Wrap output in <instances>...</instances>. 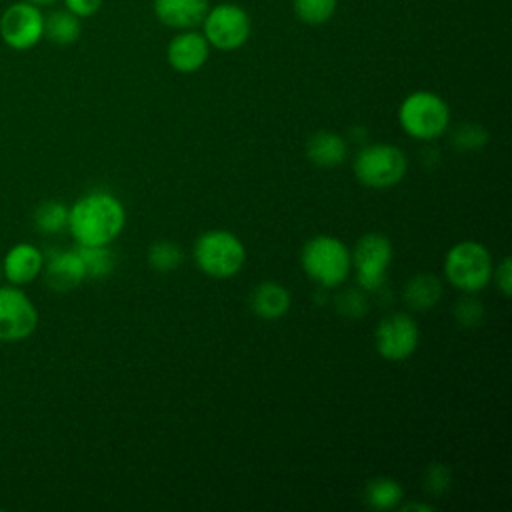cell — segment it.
<instances>
[{"label":"cell","mask_w":512,"mask_h":512,"mask_svg":"<svg viewBox=\"0 0 512 512\" xmlns=\"http://www.w3.org/2000/svg\"><path fill=\"white\" fill-rule=\"evenodd\" d=\"M126 224L122 202L108 192H90L68 208V230L78 246H110Z\"/></svg>","instance_id":"6da1fadb"},{"label":"cell","mask_w":512,"mask_h":512,"mask_svg":"<svg viewBox=\"0 0 512 512\" xmlns=\"http://www.w3.org/2000/svg\"><path fill=\"white\" fill-rule=\"evenodd\" d=\"M300 264L306 276L318 286L336 288L350 276L352 254L336 236L320 234L304 244Z\"/></svg>","instance_id":"7a4b0ae2"},{"label":"cell","mask_w":512,"mask_h":512,"mask_svg":"<svg viewBox=\"0 0 512 512\" xmlns=\"http://www.w3.org/2000/svg\"><path fill=\"white\" fill-rule=\"evenodd\" d=\"M492 272L494 262L490 252L474 240L454 244L444 258V274L448 282L466 294L486 288L492 280Z\"/></svg>","instance_id":"3957f363"},{"label":"cell","mask_w":512,"mask_h":512,"mask_svg":"<svg viewBox=\"0 0 512 512\" xmlns=\"http://www.w3.org/2000/svg\"><path fill=\"white\" fill-rule=\"evenodd\" d=\"M404 132L416 140H434L448 130L450 108L434 92L418 90L404 98L398 110Z\"/></svg>","instance_id":"277c9868"},{"label":"cell","mask_w":512,"mask_h":512,"mask_svg":"<svg viewBox=\"0 0 512 512\" xmlns=\"http://www.w3.org/2000/svg\"><path fill=\"white\" fill-rule=\"evenodd\" d=\"M194 260L206 276L232 278L244 266L246 248L228 230H208L194 244Z\"/></svg>","instance_id":"5b68a950"},{"label":"cell","mask_w":512,"mask_h":512,"mask_svg":"<svg viewBox=\"0 0 512 512\" xmlns=\"http://www.w3.org/2000/svg\"><path fill=\"white\" fill-rule=\"evenodd\" d=\"M408 168L406 154L392 144H370L364 146L354 160L356 178L374 190L396 186Z\"/></svg>","instance_id":"8992f818"},{"label":"cell","mask_w":512,"mask_h":512,"mask_svg":"<svg viewBox=\"0 0 512 512\" xmlns=\"http://www.w3.org/2000/svg\"><path fill=\"white\" fill-rule=\"evenodd\" d=\"M352 254V266L356 270V280L364 290H378L386 282V272L392 260V246L384 234L370 232L364 234Z\"/></svg>","instance_id":"52a82bcc"},{"label":"cell","mask_w":512,"mask_h":512,"mask_svg":"<svg viewBox=\"0 0 512 512\" xmlns=\"http://www.w3.org/2000/svg\"><path fill=\"white\" fill-rule=\"evenodd\" d=\"M38 326V310L18 286H0V342H20Z\"/></svg>","instance_id":"ba28073f"},{"label":"cell","mask_w":512,"mask_h":512,"mask_svg":"<svg viewBox=\"0 0 512 512\" xmlns=\"http://www.w3.org/2000/svg\"><path fill=\"white\" fill-rule=\"evenodd\" d=\"M204 38L218 50H236L250 36V16L236 4H220L208 10L204 22Z\"/></svg>","instance_id":"9c48e42d"},{"label":"cell","mask_w":512,"mask_h":512,"mask_svg":"<svg viewBox=\"0 0 512 512\" xmlns=\"http://www.w3.org/2000/svg\"><path fill=\"white\" fill-rule=\"evenodd\" d=\"M420 340L418 324L410 314L394 312L382 318L374 332V344L382 358L400 362L414 354Z\"/></svg>","instance_id":"30bf717a"},{"label":"cell","mask_w":512,"mask_h":512,"mask_svg":"<svg viewBox=\"0 0 512 512\" xmlns=\"http://www.w3.org/2000/svg\"><path fill=\"white\" fill-rule=\"evenodd\" d=\"M0 36L14 50H28L44 36V14L40 6L16 2L4 10L0 18Z\"/></svg>","instance_id":"8fae6325"},{"label":"cell","mask_w":512,"mask_h":512,"mask_svg":"<svg viewBox=\"0 0 512 512\" xmlns=\"http://www.w3.org/2000/svg\"><path fill=\"white\" fill-rule=\"evenodd\" d=\"M210 54V44L204 34L194 30H182L168 44V64L182 74H192L200 70Z\"/></svg>","instance_id":"7c38bea8"},{"label":"cell","mask_w":512,"mask_h":512,"mask_svg":"<svg viewBox=\"0 0 512 512\" xmlns=\"http://www.w3.org/2000/svg\"><path fill=\"white\" fill-rule=\"evenodd\" d=\"M4 278L14 286H24L36 280L44 268V254L34 244H14L0 262Z\"/></svg>","instance_id":"4fadbf2b"},{"label":"cell","mask_w":512,"mask_h":512,"mask_svg":"<svg viewBox=\"0 0 512 512\" xmlns=\"http://www.w3.org/2000/svg\"><path fill=\"white\" fill-rule=\"evenodd\" d=\"M210 10L208 0H154L156 18L176 30H194Z\"/></svg>","instance_id":"5bb4252c"},{"label":"cell","mask_w":512,"mask_h":512,"mask_svg":"<svg viewBox=\"0 0 512 512\" xmlns=\"http://www.w3.org/2000/svg\"><path fill=\"white\" fill-rule=\"evenodd\" d=\"M44 278L46 284L56 292H68L76 288L84 278V264L76 250L54 252L48 262H44Z\"/></svg>","instance_id":"9a60e30c"},{"label":"cell","mask_w":512,"mask_h":512,"mask_svg":"<svg viewBox=\"0 0 512 512\" xmlns=\"http://www.w3.org/2000/svg\"><path fill=\"white\" fill-rule=\"evenodd\" d=\"M250 308L264 320H278L290 308V292L278 282H262L250 296Z\"/></svg>","instance_id":"2e32d148"},{"label":"cell","mask_w":512,"mask_h":512,"mask_svg":"<svg viewBox=\"0 0 512 512\" xmlns=\"http://www.w3.org/2000/svg\"><path fill=\"white\" fill-rule=\"evenodd\" d=\"M346 154H348L346 140L342 136L326 132V130L312 134L310 140L306 142L308 160L320 168H334V166L342 164Z\"/></svg>","instance_id":"e0dca14e"},{"label":"cell","mask_w":512,"mask_h":512,"mask_svg":"<svg viewBox=\"0 0 512 512\" xmlns=\"http://www.w3.org/2000/svg\"><path fill=\"white\" fill-rule=\"evenodd\" d=\"M442 296V284L434 274L420 272L412 276L404 288V300L412 310L424 312L438 304Z\"/></svg>","instance_id":"ac0fdd59"},{"label":"cell","mask_w":512,"mask_h":512,"mask_svg":"<svg viewBox=\"0 0 512 512\" xmlns=\"http://www.w3.org/2000/svg\"><path fill=\"white\" fill-rule=\"evenodd\" d=\"M80 18L70 10H54L44 16V36L56 46H70L80 38Z\"/></svg>","instance_id":"d6986e66"},{"label":"cell","mask_w":512,"mask_h":512,"mask_svg":"<svg viewBox=\"0 0 512 512\" xmlns=\"http://www.w3.org/2000/svg\"><path fill=\"white\" fill-rule=\"evenodd\" d=\"M366 504L374 510H392L402 500V486L394 478H372L366 484Z\"/></svg>","instance_id":"ffe728a7"},{"label":"cell","mask_w":512,"mask_h":512,"mask_svg":"<svg viewBox=\"0 0 512 512\" xmlns=\"http://www.w3.org/2000/svg\"><path fill=\"white\" fill-rule=\"evenodd\" d=\"M86 278H106L114 270V254L108 246H78Z\"/></svg>","instance_id":"44dd1931"},{"label":"cell","mask_w":512,"mask_h":512,"mask_svg":"<svg viewBox=\"0 0 512 512\" xmlns=\"http://www.w3.org/2000/svg\"><path fill=\"white\" fill-rule=\"evenodd\" d=\"M34 226L42 234H56L68 226V206L56 200L42 202L34 210Z\"/></svg>","instance_id":"7402d4cb"},{"label":"cell","mask_w":512,"mask_h":512,"mask_svg":"<svg viewBox=\"0 0 512 512\" xmlns=\"http://www.w3.org/2000/svg\"><path fill=\"white\" fill-rule=\"evenodd\" d=\"M336 4L338 0H294V12L304 24L320 26L334 16Z\"/></svg>","instance_id":"603a6c76"},{"label":"cell","mask_w":512,"mask_h":512,"mask_svg":"<svg viewBox=\"0 0 512 512\" xmlns=\"http://www.w3.org/2000/svg\"><path fill=\"white\" fill-rule=\"evenodd\" d=\"M182 260H184V254L180 246L168 240H158L148 250V262L158 272H172L182 264Z\"/></svg>","instance_id":"cb8c5ba5"},{"label":"cell","mask_w":512,"mask_h":512,"mask_svg":"<svg viewBox=\"0 0 512 512\" xmlns=\"http://www.w3.org/2000/svg\"><path fill=\"white\" fill-rule=\"evenodd\" d=\"M488 140L486 130L480 124H462L452 134V144L458 150H480Z\"/></svg>","instance_id":"d4e9b609"},{"label":"cell","mask_w":512,"mask_h":512,"mask_svg":"<svg viewBox=\"0 0 512 512\" xmlns=\"http://www.w3.org/2000/svg\"><path fill=\"white\" fill-rule=\"evenodd\" d=\"M366 304L368 302L360 290H346L336 298V308L340 310V314H344L348 318L364 316L368 310Z\"/></svg>","instance_id":"484cf974"},{"label":"cell","mask_w":512,"mask_h":512,"mask_svg":"<svg viewBox=\"0 0 512 512\" xmlns=\"http://www.w3.org/2000/svg\"><path fill=\"white\" fill-rule=\"evenodd\" d=\"M454 316L456 320L462 324V326H478L484 318V308H482V302H478L476 298L472 296H466L462 300H458L456 304V310H454Z\"/></svg>","instance_id":"4316f807"},{"label":"cell","mask_w":512,"mask_h":512,"mask_svg":"<svg viewBox=\"0 0 512 512\" xmlns=\"http://www.w3.org/2000/svg\"><path fill=\"white\" fill-rule=\"evenodd\" d=\"M448 486H450V470L440 462L430 464L424 474V490L428 494H442L448 490Z\"/></svg>","instance_id":"83f0119b"},{"label":"cell","mask_w":512,"mask_h":512,"mask_svg":"<svg viewBox=\"0 0 512 512\" xmlns=\"http://www.w3.org/2000/svg\"><path fill=\"white\" fill-rule=\"evenodd\" d=\"M492 276L496 278V286L500 288V292L508 298L512 294V262L508 256L496 266V272H492Z\"/></svg>","instance_id":"f1b7e54d"},{"label":"cell","mask_w":512,"mask_h":512,"mask_svg":"<svg viewBox=\"0 0 512 512\" xmlns=\"http://www.w3.org/2000/svg\"><path fill=\"white\" fill-rule=\"evenodd\" d=\"M64 4H66V10H70L74 16L86 18L100 10L102 0H64Z\"/></svg>","instance_id":"f546056e"},{"label":"cell","mask_w":512,"mask_h":512,"mask_svg":"<svg viewBox=\"0 0 512 512\" xmlns=\"http://www.w3.org/2000/svg\"><path fill=\"white\" fill-rule=\"evenodd\" d=\"M402 510H424V512H430L432 506H426V504H406V506H400Z\"/></svg>","instance_id":"4dcf8cb0"},{"label":"cell","mask_w":512,"mask_h":512,"mask_svg":"<svg viewBox=\"0 0 512 512\" xmlns=\"http://www.w3.org/2000/svg\"><path fill=\"white\" fill-rule=\"evenodd\" d=\"M24 2H30V4H34V6H48V4H54V2H58V0H24Z\"/></svg>","instance_id":"1f68e13d"},{"label":"cell","mask_w":512,"mask_h":512,"mask_svg":"<svg viewBox=\"0 0 512 512\" xmlns=\"http://www.w3.org/2000/svg\"><path fill=\"white\" fill-rule=\"evenodd\" d=\"M0 276H2V266H0Z\"/></svg>","instance_id":"d6a6232c"}]
</instances>
